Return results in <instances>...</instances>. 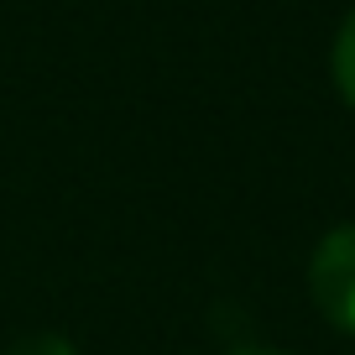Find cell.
<instances>
[{
  "label": "cell",
  "mask_w": 355,
  "mask_h": 355,
  "mask_svg": "<svg viewBox=\"0 0 355 355\" xmlns=\"http://www.w3.org/2000/svg\"><path fill=\"white\" fill-rule=\"evenodd\" d=\"M309 293L334 329L355 334V225H340L319 241L309 261Z\"/></svg>",
  "instance_id": "cell-1"
},
{
  "label": "cell",
  "mask_w": 355,
  "mask_h": 355,
  "mask_svg": "<svg viewBox=\"0 0 355 355\" xmlns=\"http://www.w3.org/2000/svg\"><path fill=\"white\" fill-rule=\"evenodd\" d=\"M334 84H340L345 105L355 110V11L340 21V37H334Z\"/></svg>",
  "instance_id": "cell-2"
},
{
  "label": "cell",
  "mask_w": 355,
  "mask_h": 355,
  "mask_svg": "<svg viewBox=\"0 0 355 355\" xmlns=\"http://www.w3.org/2000/svg\"><path fill=\"white\" fill-rule=\"evenodd\" d=\"M6 355H78V350H73V340H63V334H32V340L11 345Z\"/></svg>",
  "instance_id": "cell-3"
},
{
  "label": "cell",
  "mask_w": 355,
  "mask_h": 355,
  "mask_svg": "<svg viewBox=\"0 0 355 355\" xmlns=\"http://www.w3.org/2000/svg\"><path fill=\"white\" fill-rule=\"evenodd\" d=\"M230 355H282V350H266V345H245V350H230Z\"/></svg>",
  "instance_id": "cell-4"
}]
</instances>
